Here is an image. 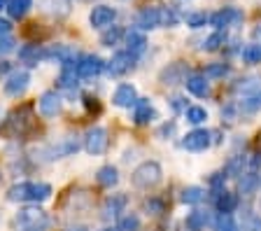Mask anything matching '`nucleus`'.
<instances>
[{
  "instance_id": "obj_46",
  "label": "nucleus",
  "mask_w": 261,
  "mask_h": 231,
  "mask_svg": "<svg viewBox=\"0 0 261 231\" xmlns=\"http://www.w3.org/2000/svg\"><path fill=\"white\" fill-rule=\"evenodd\" d=\"M5 35H12V23L7 19H0V38H5Z\"/></svg>"
},
{
  "instance_id": "obj_25",
  "label": "nucleus",
  "mask_w": 261,
  "mask_h": 231,
  "mask_svg": "<svg viewBox=\"0 0 261 231\" xmlns=\"http://www.w3.org/2000/svg\"><path fill=\"white\" fill-rule=\"evenodd\" d=\"M240 231H261V215L252 213L250 208H245L240 215Z\"/></svg>"
},
{
  "instance_id": "obj_8",
  "label": "nucleus",
  "mask_w": 261,
  "mask_h": 231,
  "mask_svg": "<svg viewBox=\"0 0 261 231\" xmlns=\"http://www.w3.org/2000/svg\"><path fill=\"white\" fill-rule=\"evenodd\" d=\"M212 145V133L205 131V129H196V131L187 133L185 140H182V147L187 152H203Z\"/></svg>"
},
{
  "instance_id": "obj_30",
  "label": "nucleus",
  "mask_w": 261,
  "mask_h": 231,
  "mask_svg": "<svg viewBox=\"0 0 261 231\" xmlns=\"http://www.w3.org/2000/svg\"><path fill=\"white\" fill-rule=\"evenodd\" d=\"M185 117L189 124H194V126H198V124H205L207 119V110L205 108H201V105H189L185 110Z\"/></svg>"
},
{
  "instance_id": "obj_27",
  "label": "nucleus",
  "mask_w": 261,
  "mask_h": 231,
  "mask_svg": "<svg viewBox=\"0 0 261 231\" xmlns=\"http://www.w3.org/2000/svg\"><path fill=\"white\" fill-rule=\"evenodd\" d=\"M77 80H80V77H77L75 68H63V72H61V77H59V84L68 94H72V91H77Z\"/></svg>"
},
{
  "instance_id": "obj_24",
  "label": "nucleus",
  "mask_w": 261,
  "mask_h": 231,
  "mask_svg": "<svg viewBox=\"0 0 261 231\" xmlns=\"http://www.w3.org/2000/svg\"><path fill=\"white\" fill-rule=\"evenodd\" d=\"M33 7V0H7V14H10L12 19H21L28 14V10Z\"/></svg>"
},
{
  "instance_id": "obj_38",
  "label": "nucleus",
  "mask_w": 261,
  "mask_h": 231,
  "mask_svg": "<svg viewBox=\"0 0 261 231\" xmlns=\"http://www.w3.org/2000/svg\"><path fill=\"white\" fill-rule=\"evenodd\" d=\"M117 229L119 231H138L140 229V217H138V215H124V217H121L119 220V226H117Z\"/></svg>"
},
{
  "instance_id": "obj_32",
  "label": "nucleus",
  "mask_w": 261,
  "mask_h": 231,
  "mask_svg": "<svg viewBox=\"0 0 261 231\" xmlns=\"http://www.w3.org/2000/svg\"><path fill=\"white\" fill-rule=\"evenodd\" d=\"M228 72H231V66H228V63H210L203 75H205L207 80H222V77H226Z\"/></svg>"
},
{
  "instance_id": "obj_15",
  "label": "nucleus",
  "mask_w": 261,
  "mask_h": 231,
  "mask_svg": "<svg viewBox=\"0 0 261 231\" xmlns=\"http://www.w3.org/2000/svg\"><path fill=\"white\" fill-rule=\"evenodd\" d=\"M38 108L44 117H56L61 112V96L56 91H44L38 100Z\"/></svg>"
},
{
  "instance_id": "obj_29",
  "label": "nucleus",
  "mask_w": 261,
  "mask_h": 231,
  "mask_svg": "<svg viewBox=\"0 0 261 231\" xmlns=\"http://www.w3.org/2000/svg\"><path fill=\"white\" fill-rule=\"evenodd\" d=\"M179 198H182V203H187V206H196V203H201L203 198H205V189L191 185V187H187L185 192H182V196Z\"/></svg>"
},
{
  "instance_id": "obj_6",
  "label": "nucleus",
  "mask_w": 261,
  "mask_h": 231,
  "mask_svg": "<svg viewBox=\"0 0 261 231\" xmlns=\"http://www.w3.org/2000/svg\"><path fill=\"white\" fill-rule=\"evenodd\" d=\"M28 84H31V72L28 70H12L10 75H7L5 84H3V91H5L7 96H21L28 89Z\"/></svg>"
},
{
  "instance_id": "obj_18",
  "label": "nucleus",
  "mask_w": 261,
  "mask_h": 231,
  "mask_svg": "<svg viewBox=\"0 0 261 231\" xmlns=\"http://www.w3.org/2000/svg\"><path fill=\"white\" fill-rule=\"evenodd\" d=\"M233 89H236V94L243 96V98L254 96V94L261 91V77L259 75H247V77H243V80H238Z\"/></svg>"
},
{
  "instance_id": "obj_13",
  "label": "nucleus",
  "mask_w": 261,
  "mask_h": 231,
  "mask_svg": "<svg viewBox=\"0 0 261 231\" xmlns=\"http://www.w3.org/2000/svg\"><path fill=\"white\" fill-rule=\"evenodd\" d=\"M112 103L117 105V108H133V105L138 103V91L133 84H119V87L114 89L112 94Z\"/></svg>"
},
{
  "instance_id": "obj_10",
  "label": "nucleus",
  "mask_w": 261,
  "mask_h": 231,
  "mask_svg": "<svg viewBox=\"0 0 261 231\" xmlns=\"http://www.w3.org/2000/svg\"><path fill=\"white\" fill-rule=\"evenodd\" d=\"M114 19H117V10L110 5H96L91 10V14H89L91 28H110Z\"/></svg>"
},
{
  "instance_id": "obj_7",
  "label": "nucleus",
  "mask_w": 261,
  "mask_h": 231,
  "mask_svg": "<svg viewBox=\"0 0 261 231\" xmlns=\"http://www.w3.org/2000/svg\"><path fill=\"white\" fill-rule=\"evenodd\" d=\"M84 149L89 154H103L108 149V131L103 126H93L84 136Z\"/></svg>"
},
{
  "instance_id": "obj_45",
  "label": "nucleus",
  "mask_w": 261,
  "mask_h": 231,
  "mask_svg": "<svg viewBox=\"0 0 261 231\" xmlns=\"http://www.w3.org/2000/svg\"><path fill=\"white\" fill-rule=\"evenodd\" d=\"M224 180H226V175H224V173H215V175L210 177V185L219 192V189H222V185H224Z\"/></svg>"
},
{
  "instance_id": "obj_14",
  "label": "nucleus",
  "mask_w": 261,
  "mask_h": 231,
  "mask_svg": "<svg viewBox=\"0 0 261 231\" xmlns=\"http://www.w3.org/2000/svg\"><path fill=\"white\" fill-rule=\"evenodd\" d=\"M156 110L152 108V100L149 98H138V103L133 105V121H136L138 126H145L149 121L156 119Z\"/></svg>"
},
{
  "instance_id": "obj_4",
  "label": "nucleus",
  "mask_w": 261,
  "mask_h": 231,
  "mask_svg": "<svg viewBox=\"0 0 261 231\" xmlns=\"http://www.w3.org/2000/svg\"><path fill=\"white\" fill-rule=\"evenodd\" d=\"M75 70H77V77H80V80H93V77H98L105 70V61L96 54H87L77 61Z\"/></svg>"
},
{
  "instance_id": "obj_2",
  "label": "nucleus",
  "mask_w": 261,
  "mask_h": 231,
  "mask_svg": "<svg viewBox=\"0 0 261 231\" xmlns=\"http://www.w3.org/2000/svg\"><path fill=\"white\" fill-rule=\"evenodd\" d=\"M16 226L19 231H47L49 217L40 208H23L16 213Z\"/></svg>"
},
{
  "instance_id": "obj_40",
  "label": "nucleus",
  "mask_w": 261,
  "mask_h": 231,
  "mask_svg": "<svg viewBox=\"0 0 261 231\" xmlns=\"http://www.w3.org/2000/svg\"><path fill=\"white\" fill-rule=\"evenodd\" d=\"M179 17L173 7H161V26H177Z\"/></svg>"
},
{
  "instance_id": "obj_31",
  "label": "nucleus",
  "mask_w": 261,
  "mask_h": 231,
  "mask_svg": "<svg viewBox=\"0 0 261 231\" xmlns=\"http://www.w3.org/2000/svg\"><path fill=\"white\" fill-rule=\"evenodd\" d=\"M124 28H119V26H112V28H108L103 35H100V42L105 44V47H114V44H119V40L124 38Z\"/></svg>"
},
{
  "instance_id": "obj_1",
  "label": "nucleus",
  "mask_w": 261,
  "mask_h": 231,
  "mask_svg": "<svg viewBox=\"0 0 261 231\" xmlns=\"http://www.w3.org/2000/svg\"><path fill=\"white\" fill-rule=\"evenodd\" d=\"M49 196H51V185H47V182H16L7 192V198L12 203H19V201L42 203Z\"/></svg>"
},
{
  "instance_id": "obj_22",
  "label": "nucleus",
  "mask_w": 261,
  "mask_h": 231,
  "mask_svg": "<svg viewBox=\"0 0 261 231\" xmlns=\"http://www.w3.org/2000/svg\"><path fill=\"white\" fill-rule=\"evenodd\" d=\"M19 59H21L26 66H35L38 61L47 59V54H44V49L42 47H38V44H26V47L19 49Z\"/></svg>"
},
{
  "instance_id": "obj_19",
  "label": "nucleus",
  "mask_w": 261,
  "mask_h": 231,
  "mask_svg": "<svg viewBox=\"0 0 261 231\" xmlns=\"http://www.w3.org/2000/svg\"><path fill=\"white\" fill-rule=\"evenodd\" d=\"M210 224H215L210 210H194V213H189V217L185 220V226L191 231H203Z\"/></svg>"
},
{
  "instance_id": "obj_39",
  "label": "nucleus",
  "mask_w": 261,
  "mask_h": 231,
  "mask_svg": "<svg viewBox=\"0 0 261 231\" xmlns=\"http://www.w3.org/2000/svg\"><path fill=\"white\" fill-rule=\"evenodd\" d=\"M259 108H261V94L247 96V98L240 100V110H243V112H256Z\"/></svg>"
},
{
  "instance_id": "obj_47",
  "label": "nucleus",
  "mask_w": 261,
  "mask_h": 231,
  "mask_svg": "<svg viewBox=\"0 0 261 231\" xmlns=\"http://www.w3.org/2000/svg\"><path fill=\"white\" fill-rule=\"evenodd\" d=\"M68 231H89V229H87V226H82V224H77V226H70Z\"/></svg>"
},
{
  "instance_id": "obj_12",
  "label": "nucleus",
  "mask_w": 261,
  "mask_h": 231,
  "mask_svg": "<svg viewBox=\"0 0 261 231\" xmlns=\"http://www.w3.org/2000/svg\"><path fill=\"white\" fill-rule=\"evenodd\" d=\"M136 26L140 31H154L161 26V7H145L138 12L136 17Z\"/></svg>"
},
{
  "instance_id": "obj_50",
  "label": "nucleus",
  "mask_w": 261,
  "mask_h": 231,
  "mask_svg": "<svg viewBox=\"0 0 261 231\" xmlns=\"http://www.w3.org/2000/svg\"><path fill=\"white\" fill-rule=\"evenodd\" d=\"M259 182H261V177H259Z\"/></svg>"
},
{
  "instance_id": "obj_34",
  "label": "nucleus",
  "mask_w": 261,
  "mask_h": 231,
  "mask_svg": "<svg viewBox=\"0 0 261 231\" xmlns=\"http://www.w3.org/2000/svg\"><path fill=\"white\" fill-rule=\"evenodd\" d=\"M207 21H210V17H207L205 12H187L185 14V23L189 28H201V26H205Z\"/></svg>"
},
{
  "instance_id": "obj_11",
  "label": "nucleus",
  "mask_w": 261,
  "mask_h": 231,
  "mask_svg": "<svg viewBox=\"0 0 261 231\" xmlns=\"http://www.w3.org/2000/svg\"><path fill=\"white\" fill-rule=\"evenodd\" d=\"M126 206H128V196L126 194H112V196L105 198L103 203V220H117L121 213L126 210Z\"/></svg>"
},
{
  "instance_id": "obj_26",
  "label": "nucleus",
  "mask_w": 261,
  "mask_h": 231,
  "mask_svg": "<svg viewBox=\"0 0 261 231\" xmlns=\"http://www.w3.org/2000/svg\"><path fill=\"white\" fill-rule=\"evenodd\" d=\"M98 185H103V187H114L117 182H119V171L114 168V166H103L96 175Z\"/></svg>"
},
{
  "instance_id": "obj_43",
  "label": "nucleus",
  "mask_w": 261,
  "mask_h": 231,
  "mask_svg": "<svg viewBox=\"0 0 261 231\" xmlns=\"http://www.w3.org/2000/svg\"><path fill=\"white\" fill-rule=\"evenodd\" d=\"M170 108H173L175 112L187 110V98L185 96H173V98H170Z\"/></svg>"
},
{
  "instance_id": "obj_16",
  "label": "nucleus",
  "mask_w": 261,
  "mask_h": 231,
  "mask_svg": "<svg viewBox=\"0 0 261 231\" xmlns=\"http://www.w3.org/2000/svg\"><path fill=\"white\" fill-rule=\"evenodd\" d=\"M185 84H187V91H189V94H194V96H198V98H205V96L210 94V82H207L205 75H198V72L187 75Z\"/></svg>"
},
{
  "instance_id": "obj_44",
  "label": "nucleus",
  "mask_w": 261,
  "mask_h": 231,
  "mask_svg": "<svg viewBox=\"0 0 261 231\" xmlns=\"http://www.w3.org/2000/svg\"><path fill=\"white\" fill-rule=\"evenodd\" d=\"M145 208L149 210V213L159 215L163 210V203H161V201H156V198H149V201H145Z\"/></svg>"
},
{
  "instance_id": "obj_48",
  "label": "nucleus",
  "mask_w": 261,
  "mask_h": 231,
  "mask_svg": "<svg viewBox=\"0 0 261 231\" xmlns=\"http://www.w3.org/2000/svg\"><path fill=\"white\" fill-rule=\"evenodd\" d=\"M5 5H7V0H0V10H5Z\"/></svg>"
},
{
  "instance_id": "obj_3",
  "label": "nucleus",
  "mask_w": 261,
  "mask_h": 231,
  "mask_svg": "<svg viewBox=\"0 0 261 231\" xmlns=\"http://www.w3.org/2000/svg\"><path fill=\"white\" fill-rule=\"evenodd\" d=\"M161 177H163V171L156 161H142L136 171H133V185L140 189H149L154 185H159Z\"/></svg>"
},
{
  "instance_id": "obj_37",
  "label": "nucleus",
  "mask_w": 261,
  "mask_h": 231,
  "mask_svg": "<svg viewBox=\"0 0 261 231\" xmlns=\"http://www.w3.org/2000/svg\"><path fill=\"white\" fill-rule=\"evenodd\" d=\"M38 3L42 5V10L51 12V14H65L68 12V5L63 0H38Z\"/></svg>"
},
{
  "instance_id": "obj_23",
  "label": "nucleus",
  "mask_w": 261,
  "mask_h": 231,
  "mask_svg": "<svg viewBox=\"0 0 261 231\" xmlns=\"http://www.w3.org/2000/svg\"><path fill=\"white\" fill-rule=\"evenodd\" d=\"M259 187H261V182H259V175H256L254 171H247L238 177V189H240V194H245V196L254 194Z\"/></svg>"
},
{
  "instance_id": "obj_41",
  "label": "nucleus",
  "mask_w": 261,
  "mask_h": 231,
  "mask_svg": "<svg viewBox=\"0 0 261 231\" xmlns=\"http://www.w3.org/2000/svg\"><path fill=\"white\" fill-rule=\"evenodd\" d=\"M14 38L12 35H5V38H0V54H10L14 52Z\"/></svg>"
},
{
  "instance_id": "obj_28",
  "label": "nucleus",
  "mask_w": 261,
  "mask_h": 231,
  "mask_svg": "<svg viewBox=\"0 0 261 231\" xmlns=\"http://www.w3.org/2000/svg\"><path fill=\"white\" fill-rule=\"evenodd\" d=\"M245 166H247V159H245L243 154H238V157H233V159L226 164V168H224V175L228 177H240L245 173Z\"/></svg>"
},
{
  "instance_id": "obj_35",
  "label": "nucleus",
  "mask_w": 261,
  "mask_h": 231,
  "mask_svg": "<svg viewBox=\"0 0 261 231\" xmlns=\"http://www.w3.org/2000/svg\"><path fill=\"white\" fill-rule=\"evenodd\" d=\"M224 42H226V35H224L222 31H217V33H212L210 38L203 40V49L205 52H217Z\"/></svg>"
},
{
  "instance_id": "obj_33",
  "label": "nucleus",
  "mask_w": 261,
  "mask_h": 231,
  "mask_svg": "<svg viewBox=\"0 0 261 231\" xmlns=\"http://www.w3.org/2000/svg\"><path fill=\"white\" fill-rule=\"evenodd\" d=\"M240 56L245 63H261V42L247 44L245 49H240Z\"/></svg>"
},
{
  "instance_id": "obj_36",
  "label": "nucleus",
  "mask_w": 261,
  "mask_h": 231,
  "mask_svg": "<svg viewBox=\"0 0 261 231\" xmlns=\"http://www.w3.org/2000/svg\"><path fill=\"white\" fill-rule=\"evenodd\" d=\"M215 231H240V229H238V224H236V220L231 217V215L219 213V217L215 220Z\"/></svg>"
},
{
  "instance_id": "obj_20",
  "label": "nucleus",
  "mask_w": 261,
  "mask_h": 231,
  "mask_svg": "<svg viewBox=\"0 0 261 231\" xmlns=\"http://www.w3.org/2000/svg\"><path fill=\"white\" fill-rule=\"evenodd\" d=\"M215 208H217L222 215H231L236 208H238V196L226 192V189H219V192L215 194Z\"/></svg>"
},
{
  "instance_id": "obj_5",
  "label": "nucleus",
  "mask_w": 261,
  "mask_h": 231,
  "mask_svg": "<svg viewBox=\"0 0 261 231\" xmlns=\"http://www.w3.org/2000/svg\"><path fill=\"white\" fill-rule=\"evenodd\" d=\"M245 19V14L238 10V7H224V10L215 12L210 17V26H215L217 31L222 28H231V26H240Z\"/></svg>"
},
{
  "instance_id": "obj_17",
  "label": "nucleus",
  "mask_w": 261,
  "mask_h": 231,
  "mask_svg": "<svg viewBox=\"0 0 261 231\" xmlns=\"http://www.w3.org/2000/svg\"><path fill=\"white\" fill-rule=\"evenodd\" d=\"M147 49V38L140 33V31H128L126 33V52H128L133 59L142 56Z\"/></svg>"
},
{
  "instance_id": "obj_42",
  "label": "nucleus",
  "mask_w": 261,
  "mask_h": 231,
  "mask_svg": "<svg viewBox=\"0 0 261 231\" xmlns=\"http://www.w3.org/2000/svg\"><path fill=\"white\" fill-rule=\"evenodd\" d=\"M175 131H177V124L175 121H168V124H163L161 129H159V138H170V136H175Z\"/></svg>"
},
{
  "instance_id": "obj_9",
  "label": "nucleus",
  "mask_w": 261,
  "mask_h": 231,
  "mask_svg": "<svg viewBox=\"0 0 261 231\" xmlns=\"http://www.w3.org/2000/svg\"><path fill=\"white\" fill-rule=\"evenodd\" d=\"M133 61L136 59H133L128 52H117V54L105 63V70H108L110 77H121V75H126V72L133 68Z\"/></svg>"
},
{
  "instance_id": "obj_49",
  "label": "nucleus",
  "mask_w": 261,
  "mask_h": 231,
  "mask_svg": "<svg viewBox=\"0 0 261 231\" xmlns=\"http://www.w3.org/2000/svg\"><path fill=\"white\" fill-rule=\"evenodd\" d=\"M103 231H119V229H114V226H105Z\"/></svg>"
},
{
  "instance_id": "obj_21",
  "label": "nucleus",
  "mask_w": 261,
  "mask_h": 231,
  "mask_svg": "<svg viewBox=\"0 0 261 231\" xmlns=\"http://www.w3.org/2000/svg\"><path fill=\"white\" fill-rule=\"evenodd\" d=\"M187 80V68L185 63H170L168 68H163L161 70V82L163 84H179Z\"/></svg>"
}]
</instances>
